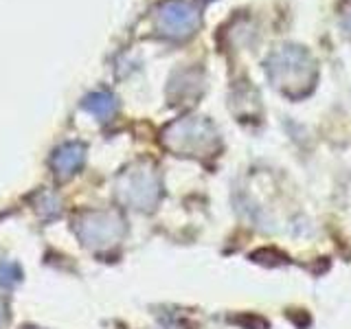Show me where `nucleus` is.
Listing matches in <instances>:
<instances>
[{"label": "nucleus", "mask_w": 351, "mask_h": 329, "mask_svg": "<svg viewBox=\"0 0 351 329\" xmlns=\"http://www.w3.org/2000/svg\"><path fill=\"white\" fill-rule=\"evenodd\" d=\"M173 20V33H191V29H195L197 25V14L186 5H171L167 11H165V22Z\"/></svg>", "instance_id": "obj_1"}]
</instances>
